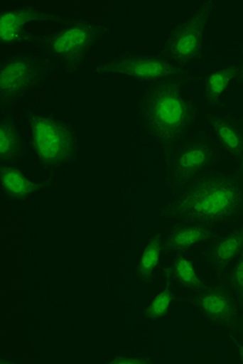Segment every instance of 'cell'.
Instances as JSON below:
<instances>
[{"mask_svg":"<svg viewBox=\"0 0 243 364\" xmlns=\"http://www.w3.org/2000/svg\"><path fill=\"white\" fill-rule=\"evenodd\" d=\"M157 213L175 221L227 223L243 215V181L216 168L191 182Z\"/></svg>","mask_w":243,"mask_h":364,"instance_id":"cell-1","label":"cell"},{"mask_svg":"<svg viewBox=\"0 0 243 364\" xmlns=\"http://www.w3.org/2000/svg\"><path fill=\"white\" fill-rule=\"evenodd\" d=\"M188 82L189 76L152 82L137 103L144 129L164 155L188 138L199 118V107L186 92Z\"/></svg>","mask_w":243,"mask_h":364,"instance_id":"cell-2","label":"cell"},{"mask_svg":"<svg viewBox=\"0 0 243 364\" xmlns=\"http://www.w3.org/2000/svg\"><path fill=\"white\" fill-rule=\"evenodd\" d=\"M109 28L89 20L69 19L58 28L36 36L31 44L40 48L50 60L60 63L68 73L78 71L96 43Z\"/></svg>","mask_w":243,"mask_h":364,"instance_id":"cell-3","label":"cell"},{"mask_svg":"<svg viewBox=\"0 0 243 364\" xmlns=\"http://www.w3.org/2000/svg\"><path fill=\"white\" fill-rule=\"evenodd\" d=\"M166 156V184L172 194H179L191 182L216 170L222 159V151L205 132L186 138Z\"/></svg>","mask_w":243,"mask_h":364,"instance_id":"cell-4","label":"cell"},{"mask_svg":"<svg viewBox=\"0 0 243 364\" xmlns=\"http://www.w3.org/2000/svg\"><path fill=\"white\" fill-rule=\"evenodd\" d=\"M27 118L31 146L43 168L54 171L77 159L80 139L71 123L35 112H28Z\"/></svg>","mask_w":243,"mask_h":364,"instance_id":"cell-5","label":"cell"},{"mask_svg":"<svg viewBox=\"0 0 243 364\" xmlns=\"http://www.w3.org/2000/svg\"><path fill=\"white\" fill-rule=\"evenodd\" d=\"M50 58L33 53L4 56L0 63V112L26 98L44 84L50 67Z\"/></svg>","mask_w":243,"mask_h":364,"instance_id":"cell-6","label":"cell"},{"mask_svg":"<svg viewBox=\"0 0 243 364\" xmlns=\"http://www.w3.org/2000/svg\"><path fill=\"white\" fill-rule=\"evenodd\" d=\"M216 2L205 1L188 19L176 26L162 47L161 55L186 69L204 55V37L207 23Z\"/></svg>","mask_w":243,"mask_h":364,"instance_id":"cell-7","label":"cell"},{"mask_svg":"<svg viewBox=\"0 0 243 364\" xmlns=\"http://www.w3.org/2000/svg\"><path fill=\"white\" fill-rule=\"evenodd\" d=\"M177 301L191 305L215 327L236 328L243 316V306L233 289L225 281L211 282L201 291L178 296Z\"/></svg>","mask_w":243,"mask_h":364,"instance_id":"cell-8","label":"cell"},{"mask_svg":"<svg viewBox=\"0 0 243 364\" xmlns=\"http://www.w3.org/2000/svg\"><path fill=\"white\" fill-rule=\"evenodd\" d=\"M243 252V215L232 220L197 253L205 277L210 282L226 280L230 269Z\"/></svg>","mask_w":243,"mask_h":364,"instance_id":"cell-9","label":"cell"},{"mask_svg":"<svg viewBox=\"0 0 243 364\" xmlns=\"http://www.w3.org/2000/svg\"><path fill=\"white\" fill-rule=\"evenodd\" d=\"M94 71L101 75L129 76L135 80L148 84L168 78L188 76L186 69L177 66L161 53L148 55L123 53L114 60L99 64Z\"/></svg>","mask_w":243,"mask_h":364,"instance_id":"cell-10","label":"cell"},{"mask_svg":"<svg viewBox=\"0 0 243 364\" xmlns=\"http://www.w3.org/2000/svg\"><path fill=\"white\" fill-rule=\"evenodd\" d=\"M50 1H27L19 6H1L0 13V48L31 44L36 35L27 29L31 24L71 18L62 17L49 10Z\"/></svg>","mask_w":243,"mask_h":364,"instance_id":"cell-11","label":"cell"},{"mask_svg":"<svg viewBox=\"0 0 243 364\" xmlns=\"http://www.w3.org/2000/svg\"><path fill=\"white\" fill-rule=\"evenodd\" d=\"M229 222L222 224H207L199 223V222L176 221L163 232L166 255L199 252L202 247L209 244Z\"/></svg>","mask_w":243,"mask_h":364,"instance_id":"cell-12","label":"cell"},{"mask_svg":"<svg viewBox=\"0 0 243 364\" xmlns=\"http://www.w3.org/2000/svg\"><path fill=\"white\" fill-rule=\"evenodd\" d=\"M207 122L215 136L222 157L239 161L243 156V120L233 114H207Z\"/></svg>","mask_w":243,"mask_h":364,"instance_id":"cell-13","label":"cell"},{"mask_svg":"<svg viewBox=\"0 0 243 364\" xmlns=\"http://www.w3.org/2000/svg\"><path fill=\"white\" fill-rule=\"evenodd\" d=\"M162 273L168 274L176 285L188 293L201 291L211 283L205 277L195 252L175 254Z\"/></svg>","mask_w":243,"mask_h":364,"instance_id":"cell-14","label":"cell"},{"mask_svg":"<svg viewBox=\"0 0 243 364\" xmlns=\"http://www.w3.org/2000/svg\"><path fill=\"white\" fill-rule=\"evenodd\" d=\"M239 74V65H225L210 72H207L200 77L202 80V98L207 105L212 109H224L225 94L231 89L232 85L237 82Z\"/></svg>","mask_w":243,"mask_h":364,"instance_id":"cell-15","label":"cell"},{"mask_svg":"<svg viewBox=\"0 0 243 364\" xmlns=\"http://www.w3.org/2000/svg\"><path fill=\"white\" fill-rule=\"evenodd\" d=\"M163 232L150 235L141 248L135 264V278L143 284L153 282L163 269V259L166 257Z\"/></svg>","mask_w":243,"mask_h":364,"instance_id":"cell-16","label":"cell"},{"mask_svg":"<svg viewBox=\"0 0 243 364\" xmlns=\"http://www.w3.org/2000/svg\"><path fill=\"white\" fill-rule=\"evenodd\" d=\"M51 181H33L16 165H0V186L4 196L13 201H26L36 193L44 190Z\"/></svg>","mask_w":243,"mask_h":364,"instance_id":"cell-17","label":"cell"},{"mask_svg":"<svg viewBox=\"0 0 243 364\" xmlns=\"http://www.w3.org/2000/svg\"><path fill=\"white\" fill-rule=\"evenodd\" d=\"M26 152V141L13 114L0 112V165H15Z\"/></svg>","mask_w":243,"mask_h":364,"instance_id":"cell-18","label":"cell"},{"mask_svg":"<svg viewBox=\"0 0 243 364\" xmlns=\"http://www.w3.org/2000/svg\"><path fill=\"white\" fill-rule=\"evenodd\" d=\"M163 285L144 307L141 314L146 322L161 323L168 318L174 310L178 296L175 291V282L166 273H163Z\"/></svg>","mask_w":243,"mask_h":364,"instance_id":"cell-19","label":"cell"},{"mask_svg":"<svg viewBox=\"0 0 243 364\" xmlns=\"http://www.w3.org/2000/svg\"><path fill=\"white\" fill-rule=\"evenodd\" d=\"M225 282L228 283L230 287L233 289L243 306V252L230 269Z\"/></svg>","mask_w":243,"mask_h":364,"instance_id":"cell-20","label":"cell"},{"mask_svg":"<svg viewBox=\"0 0 243 364\" xmlns=\"http://www.w3.org/2000/svg\"><path fill=\"white\" fill-rule=\"evenodd\" d=\"M227 334L231 343H233L234 349H235L236 356L240 363H243V338L236 331L235 328H230L227 329Z\"/></svg>","mask_w":243,"mask_h":364,"instance_id":"cell-21","label":"cell"},{"mask_svg":"<svg viewBox=\"0 0 243 364\" xmlns=\"http://www.w3.org/2000/svg\"><path fill=\"white\" fill-rule=\"evenodd\" d=\"M152 359L148 357L141 356H126V355H118L110 359L108 363H152Z\"/></svg>","mask_w":243,"mask_h":364,"instance_id":"cell-22","label":"cell"},{"mask_svg":"<svg viewBox=\"0 0 243 364\" xmlns=\"http://www.w3.org/2000/svg\"><path fill=\"white\" fill-rule=\"evenodd\" d=\"M238 85H243V49L240 53V64H239V74L237 78Z\"/></svg>","mask_w":243,"mask_h":364,"instance_id":"cell-23","label":"cell"},{"mask_svg":"<svg viewBox=\"0 0 243 364\" xmlns=\"http://www.w3.org/2000/svg\"><path fill=\"white\" fill-rule=\"evenodd\" d=\"M237 175L243 181V156L237 161Z\"/></svg>","mask_w":243,"mask_h":364,"instance_id":"cell-24","label":"cell"},{"mask_svg":"<svg viewBox=\"0 0 243 364\" xmlns=\"http://www.w3.org/2000/svg\"><path fill=\"white\" fill-rule=\"evenodd\" d=\"M236 331H237V333L239 334L240 336L243 338V316L242 318V320H240L239 323H238L237 327L235 328Z\"/></svg>","mask_w":243,"mask_h":364,"instance_id":"cell-25","label":"cell"},{"mask_svg":"<svg viewBox=\"0 0 243 364\" xmlns=\"http://www.w3.org/2000/svg\"><path fill=\"white\" fill-rule=\"evenodd\" d=\"M242 120H243V118H242Z\"/></svg>","mask_w":243,"mask_h":364,"instance_id":"cell-26","label":"cell"}]
</instances>
